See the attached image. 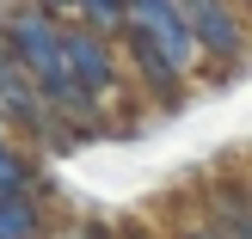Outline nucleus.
<instances>
[{"instance_id": "1", "label": "nucleus", "mask_w": 252, "mask_h": 239, "mask_svg": "<svg viewBox=\"0 0 252 239\" xmlns=\"http://www.w3.org/2000/svg\"><path fill=\"white\" fill-rule=\"evenodd\" d=\"M123 31L135 37V55H142V74L148 80H179V74L197 68V43L179 19V0H123Z\"/></svg>"}, {"instance_id": "2", "label": "nucleus", "mask_w": 252, "mask_h": 239, "mask_svg": "<svg viewBox=\"0 0 252 239\" xmlns=\"http://www.w3.org/2000/svg\"><path fill=\"white\" fill-rule=\"evenodd\" d=\"M62 55H68V80H74V92H80L93 110L117 92V55L105 49V37H98L93 25L62 31Z\"/></svg>"}, {"instance_id": "3", "label": "nucleus", "mask_w": 252, "mask_h": 239, "mask_svg": "<svg viewBox=\"0 0 252 239\" xmlns=\"http://www.w3.org/2000/svg\"><path fill=\"white\" fill-rule=\"evenodd\" d=\"M179 19L191 31L197 55H221L228 68H240V49H246V25L234 12V0H179Z\"/></svg>"}, {"instance_id": "4", "label": "nucleus", "mask_w": 252, "mask_h": 239, "mask_svg": "<svg viewBox=\"0 0 252 239\" xmlns=\"http://www.w3.org/2000/svg\"><path fill=\"white\" fill-rule=\"evenodd\" d=\"M0 239H43V209L31 196H0Z\"/></svg>"}, {"instance_id": "5", "label": "nucleus", "mask_w": 252, "mask_h": 239, "mask_svg": "<svg viewBox=\"0 0 252 239\" xmlns=\"http://www.w3.org/2000/svg\"><path fill=\"white\" fill-rule=\"evenodd\" d=\"M31 178H37V166L6 141V135H0V196H25V190H31Z\"/></svg>"}, {"instance_id": "6", "label": "nucleus", "mask_w": 252, "mask_h": 239, "mask_svg": "<svg viewBox=\"0 0 252 239\" xmlns=\"http://www.w3.org/2000/svg\"><path fill=\"white\" fill-rule=\"evenodd\" d=\"M185 239H228V233H216V227H197V233H185Z\"/></svg>"}, {"instance_id": "7", "label": "nucleus", "mask_w": 252, "mask_h": 239, "mask_svg": "<svg viewBox=\"0 0 252 239\" xmlns=\"http://www.w3.org/2000/svg\"><path fill=\"white\" fill-rule=\"evenodd\" d=\"M31 6H37V12H56V6H68V0H31Z\"/></svg>"}, {"instance_id": "8", "label": "nucleus", "mask_w": 252, "mask_h": 239, "mask_svg": "<svg viewBox=\"0 0 252 239\" xmlns=\"http://www.w3.org/2000/svg\"><path fill=\"white\" fill-rule=\"evenodd\" d=\"M0 19H6V0H0Z\"/></svg>"}]
</instances>
